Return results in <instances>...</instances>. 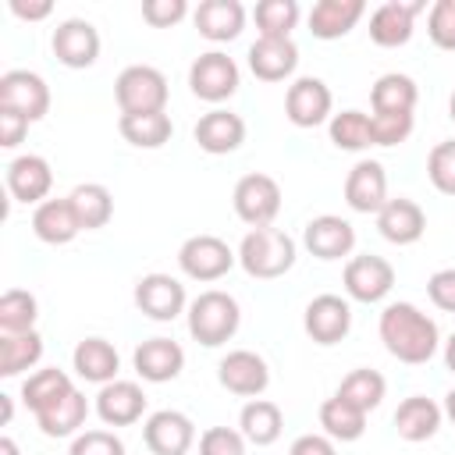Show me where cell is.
Masks as SVG:
<instances>
[{
    "instance_id": "cell-18",
    "label": "cell",
    "mask_w": 455,
    "mask_h": 455,
    "mask_svg": "<svg viewBox=\"0 0 455 455\" xmlns=\"http://www.w3.org/2000/svg\"><path fill=\"white\" fill-rule=\"evenodd\" d=\"M53 188V171L46 164V156L39 153H25V156H14L7 164V192L18 199V203H46Z\"/></svg>"
},
{
    "instance_id": "cell-11",
    "label": "cell",
    "mask_w": 455,
    "mask_h": 455,
    "mask_svg": "<svg viewBox=\"0 0 455 455\" xmlns=\"http://www.w3.org/2000/svg\"><path fill=\"white\" fill-rule=\"evenodd\" d=\"M135 306L156 320V323H167L174 316L185 313L188 299H185V284L171 274H146L135 281Z\"/></svg>"
},
{
    "instance_id": "cell-26",
    "label": "cell",
    "mask_w": 455,
    "mask_h": 455,
    "mask_svg": "<svg viewBox=\"0 0 455 455\" xmlns=\"http://www.w3.org/2000/svg\"><path fill=\"white\" fill-rule=\"evenodd\" d=\"M299 68L295 39H256L249 46V71L259 82H284Z\"/></svg>"
},
{
    "instance_id": "cell-27",
    "label": "cell",
    "mask_w": 455,
    "mask_h": 455,
    "mask_svg": "<svg viewBox=\"0 0 455 455\" xmlns=\"http://www.w3.org/2000/svg\"><path fill=\"white\" fill-rule=\"evenodd\" d=\"M32 231H36V238L46 242V245H68L71 238H78L82 224H78V213H75L71 199L64 196V199H46V203H39L36 213H32Z\"/></svg>"
},
{
    "instance_id": "cell-30",
    "label": "cell",
    "mask_w": 455,
    "mask_h": 455,
    "mask_svg": "<svg viewBox=\"0 0 455 455\" xmlns=\"http://www.w3.org/2000/svg\"><path fill=\"white\" fill-rule=\"evenodd\" d=\"M85 416H89V402H85V395L75 387V391H68L64 398H57L53 405L39 409V412H36V423H39V430H43L46 437H78Z\"/></svg>"
},
{
    "instance_id": "cell-39",
    "label": "cell",
    "mask_w": 455,
    "mask_h": 455,
    "mask_svg": "<svg viewBox=\"0 0 455 455\" xmlns=\"http://www.w3.org/2000/svg\"><path fill=\"white\" fill-rule=\"evenodd\" d=\"M36 316H39V302L32 291L25 288H7L0 295V334H25L36 331Z\"/></svg>"
},
{
    "instance_id": "cell-9",
    "label": "cell",
    "mask_w": 455,
    "mask_h": 455,
    "mask_svg": "<svg viewBox=\"0 0 455 455\" xmlns=\"http://www.w3.org/2000/svg\"><path fill=\"white\" fill-rule=\"evenodd\" d=\"M331 107H334V96L327 89L323 78H313V75H302L288 85L284 92V114L295 128H316L331 117Z\"/></svg>"
},
{
    "instance_id": "cell-44",
    "label": "cell",
    "mask_w": 455,
    "mask_h": 455,
    "mask_svg": "<svg viewBox=\"0 0 455 455\" xmlns=\"http://www.w3.org/2000/svg\"><path fill=\"white\" fill-rule=\"evenodd\" d=\"M427 36L441 50H455V0H437L427 14Z\"/></svg>"
},
{
    "instance_id": "cell-2",
    "label": "cell",
    "mask_w": 455,
    "mask_h": 455,
    "mask_svg": "<svg viewBox=\"0 0 455 455\" xmlns=\"http://www.w3.org/2000/svg\"><path fill=\"white\" fill-rule=\"evenodd\" d=\"M238 263L249 277L259 281H274L281 274H288L295 267V242L288 231L281 228H252L245 231L242 245H238Z\"/></svg>"
},
{
    "instance_id": "cell-19",
    "label": "cell",
    "mask_w": 455,
    "mask_h": 455,
    "mask_svg": "<svg viewBox=\"0 0 455 455\" xmlns=\"http://www.w3.org/2000/svg\"><path fill=\"white\" fill-rule=\"evenodd\" d=\"M377 231L391 242V245H412L423 238L427 231V213L416 199H405V196H395L380 206L377 213Z\"/></svg>"
},
{
    "instance_id": "cell-54",
    "label": "cell",
    "mask_w": 455,
    "mask_h": 455,
    "mask_svg": "<svg viewBox=\"0 0 455 455\" xmlns=\"http://www.w3.org/2000/svg\"><path fill=\"white\" fill-rule=\"evenodd\" d=\"M0 455H18V444H14V437H0Z\"/></svg>"
},
{
    "instance_id": "cell-50",
    "label": "cell",
    "mask_w": 455,
    "mask_h": 455,
    "mask_svg": "<svg viewBox=\"0 0 455 455\" xmlns=\"http://www.w3.org/2000/svg\"><path fill=\"white\" fill-rule=\"evenodd\" d=\"M288 455H338V451H334V441L327 434H302L291 441Z\"/></svg>"
},
{
    "instance_id": "cell-24",
    "label": "cell",
    "mask_w": 455,
    "mask_h": 455,
    "mask_svg": "<svg viewBox=\"0 0 455 455\" xmlns=\"http://www.w3.org/2000/svg\"><path fill=\"white\" fill-rule=\"evenodd\" d=\"M196 32L210 43H231L245 28V7L238 0H203L192 14Z\"/></svg>"
},
{
    "instance_id": "cell-15",
    "label": "cell",
    "mask_w": 455,
    "mask_h": 455,
    "mask_svg": "<svg viewBox=\"0 0 455 455\" xmlns=\"http://www.w3.org/2000/svg\"><path fill=\"white\" fill-rule=\"evenodd\" d=\"M302 327L316 345H338L352 331V306L331 291L316 295L302 313Z\"/></svg>"
},
{
    "instance_id": "cell-13",
    "label": "cell",
    "mask_w": 455,
    "mask_h": 455,
    "mask_svg": "<svg viewBox=\"0 0 455 455\" xmlns=\"http://www.w3.org/2000/svg\"><path fill=\"white\" fill-rule=\"evenodd\" d=\"M217 380H220V387H228L238 398H259L270 384V370H267L263 355H256L249 348H235L217 363Z\"/></svg>"
},
{
    "instance_id": "cell-37",
    "label": "cell",
    "mask_w": 455,
    "mask_h": 455,
    "mask_svg": "<svg viewBox=\"0 0 455 455\" xmlns=\"http://www.w3.org/2000/svg\"><path fill=\"white\" fill-rule=\"evenodd\" d=\"M384 391H387V380L377 373V370H370V366H359V370H352L341 384H338V398H345V402H352L355 409H363V412H373L380 402H384Z\"/></svg>"
},
{
    "instance_id": "cell-41",
    "label": "cell",
    "mask_w": 455,
    "mask_h": 455,
    "mask_svg": "<svg viewBox=\"0 0 455 455\" xmlns=\"http://www.w3.org/2000/svg\"><path fill=\"white\" fill-rule=\"evenodd\" d=\"M331 142L338 149L359 153L366 146H373V132H370V114L363 110H341L331 117Z\"/></svg>"
},
{
    "instance_id": "cell-3",
    "label": "cell",
    "mask_w": 455,
    "mask_h": 455,
    "mask_svg": "<svg viewBox=\"0 0 455 455\" xmlns=\"http://www.w3.org/2000/svg\"><path fill=\"white\" fill-rule=\"evenodd\" d=\"M238 323H242V309H238L235 295H228V291L210 288L188 302V334L206 348L231 341Z\"/></svg>"
},
{
    "instance_id": "cell-45",
    "label": "cell",
    "mask_w": 455,
    "mask_h": 455,
    "mask_svg": "<svg viewBox=\"0 0 455 455\" xmlns=\"http://www.w3.org/2000/svg\"><path fill=\"white\" fill-rule=\"evenodd\" d=\"M199 455H245V437L231 427H210L199 437Z\"/></svg>"
},
{
    "instance_id": "cell-36",
    "label": "cell",
    "mask_w": 455,
    "mask_h": 455,
    "mask_svg": "<svg viewBox=\"0 0 455 455\" xmlns=\"http://www.w3.org/2000/svg\"><path fill=\"white\" fill-rule=\"evenodd\" d=\"M43 359V338L36 331L0 334V377H18Z\"/></svg>"
},
{
    "instance_id": "cell-47",
    "label": "cell",
    "mask_w": 455,
    "mask_h": 455,
    "mask_svg": "<svg viewBox=\"0 0 455 455\" xmlns=\"http://www.w3.org/2000/svg\"><path fill=\"white\" fill-rule=\"evenodd\" d=\"M185 14H188V4H185V0H142V18H146L153 28H171V25H178Z\"/></svg>"
},
{
    "instance_id": "cell-52",
    "label": "cell",
    "mask_w": 455,
    "mask_h": 455,
    "mask_svg": "<svg viewBox=\"0 0 455 455\" xmlns=\"http://www.w3.org/2000/svg\"><path fill=\"white\" fill-rule=\"evenodd\" d=\"M444 366H448V370L455 373V334H451V338L444 341Z\"/></svg>"
},
{
    "instance_id": "cell-32",
    "label": "cell",
    "mask_w": 455,
    "mask_h": 455,
    "mask_svg": "<svg viewBox=\"0 0 455 455\" xmlns=\"http://www.w3.org/2000/svg\"><path fill=\"white\" fill-rule=\"evenodd\" d=\"M416 100H419V89L409 75H398V71H387L373 82L370 89V107L373 114H412L416 110Z\"/></svg>"
},
{
    "instance_id": "cell-25",
    "label": "cell",
    "mask_w": 455,
    "mask_h": 455,
    "mask_svg": "<svg viewBox=\"0 0 455 455\" xmlns=\"http://www.w3.org/2000/svg\"><path fill=\"white\" fill-rule=\"evenodd\" d=\"M441 419H444V409L427 395H409L395 409V430L402 441H412V444L430 441L441 430Z\"/></svg>"
},
{
    "instance_id": "cell-1",
    "label": "cell",
    "mask_w": 455,
    "mask_h": 455,
    "mask_svg": "<svg viewBox=\"0 0 455 455\" xmlns=\"http://www.w3.org/2000/svg\"><path fill=\"white\" fill-rule=\"evenodd\" d=\"M377 331H380L384 348L398 363H409V366H423L437 352V345H441L437 323L419 306H412V302H391V306H384Z\"/></svg>"
},
{
    "instance_id": "cell-10",
    "label": "cell",
    "mask_w": 455,
    "mask_h": 455,
    "mask_svg": "<svg viewBox=\"0 0 455 455\" xmlns=\"http://www.w3.org/2000/svg\"><path fill=\"white\" fill-rule=\"evenodd\" d=\"M345 291H348V299H355V302H380V299H387V291L395 288V267L384 259V256H370V252H363V256H352L348 263H345Z\"/></svg>"
},
{
    "instance_id": "cell-49",
    "label": "cell",
    "mask_w": 455,
    "mask_h": 455,
    "mask_svg": "<svg viewBox=\"0 0 455 455\" xmlns=\"http://www.w3.org/2000/svg\"><path fill=\"white\" fill-rule=\"evenodd\" d=\"M28 117H21V114H14V110H4L0 107V146L4 149H14L21 139H25V132H28Z\"/></svg>"
},
{
    "instance_id": "cell-31",
    "label": "cell",
    "mask_w": 455,
    "mask_h": 455,
    "mask_svg": "<svg viewBox=\"0 0 455 455\" xmlns=\"http://www.w3.org/2000/svg\"><path fill=\"white\" fill-rule=\"evenodd\" d=\"M238 430H242V437H245L249 444L267 448V444H274V441L281 437L284 416H281V409H277L274 402H267V398H249V402L242 405V412H238Z\"/></svg>"
},
{
    "instance_id": "cell-6",
    "label": "cell",
    "mask_w": 455,
    "mask_h": 455,
    "mask_svg": "<svg viewBox=\"0 0 455 455\" xmlns=\"http://www.w3.org/2000/svg\"><path fill=\"white\" fill-rule=\"evenodd\" d=\"M235 213L249 224V228H270L274 217L281 213V185L270 174H242L235 192H231Z\"/></svg>"
},
{
    "instance_id": "cell-51",
    "label": "cell",
    "mask_w": 455,
    "mask_h": 455,
    "mask_svg": "<svg viewBox=\"0 0 455 455\" xmlns=\"http://www.w3.org/2000/svg\"><path fill=\"white\" fill-rule=\"evenodd\" d=\"M7 7H11V14L21 18V21H43V18L53 14V4H50V0H11Z\"/></svg>"
},
{
    "instance_id": "cell-46",
    "label": "cell",
    "mask_w": 455,
    "mask_h": 455,
    "mask_svg": "<svg viewBox=\"0 0 455 455\" xmlns=\"http://www.w3.org/2000/svg\"><path fill=\"white\" fill-rule=\"evenodd\" d=\"M68 455H124V444L110 430H82L71 441V451Z\"/></svg>"
},
{
    "instance_id": "cell-53",
    "label": "cell",
    "mask_w": 455,
    "mask_h": 455,
    "mask_svg": "<svg viewBox=\"0 0 455 455\" xmlns=\"http://www.w3.org/2000/svg\"><path fill=\"white\" fill-rule=\"evenodd\" d=\"M441 409H444V416H448V419L455 423V387H451V391L444 395V405H441Z\"/></svg>"
},
{
    "instance_id": "cell-42",
    "label": "cell",
    "mask_w": 455,
    "mask_h": 455,
    "mask_svg": "<svg viewBox=\"0 0 455 455\" xmlns=\"http://www.w3.org/2000/svg\"><path fill=\"white\" fill-rule=\"evenodd\" d=\"M427 178L441 196H455V139H444L427 156Z\"/></svg>"
},
{
    "instance_id": "cell-16",
    "label": "cell",
    "mask_w": 455,
    "mask_h": 455,
    "mask_svg": "<svg viewBox=\"0 0 455 455\" xmlns=\"http://www.w3.org/2000/svg\"><path fill=\"white\" fill-rule=\"evenodd\" d=\"M387 174L380 160H359L352 164L348 178H345V203L355 213H380V206L387 203Z\"/></svg>"
},
{
    "instance_id": "cell-33",
    "label": "cell",
    "mask_w": 455,
    "mask_h": 455,
    "mask_svg": "<svg viewBox=\"0 0 455 455\" xmlns=\"http://www.w3.org/2000/svg\"><path fill=\"white\" fill-rule=\"evenodd\" d=\"M68 199H71V206H75V213H78L82 231H96V228H103V224L114 217V196H110V188L100 185V181L75 185V188L68 192Z\"/></svg>"
},
{
    "instance_id": "cell-17",
    "label": "cell",
    "mask_w": 455,
    "mask_h": 455,
    "mask_svg": "<svg viewBox=\"0 0 455 455\" xmlns=\"http://www.w3.org/2000/svg\"><path fill=\"white\" fill-rule=\"evenodd\" d=\"M302 245L316 256V259H341L355 249V228L345 217L334 213H320L306 224L302 231Z\"/></svg>"
},
{
    "instance_id": "cell-28",
    "label": "cell",
    "mask_w": 455,
    "mask_h": 455,
    "mask_svg": "<svg viewBox=\"0 0 455 455\" xmlns=\"http://www.w3.org/2000/svg\"><path fill=\"white\" fill-rule=\"evenodd\" d=\"M363 14H366L363 0H316L309 11V32L316 39H341L359 25Z\"/></svg>"
},
{
    "instance_id": "cell-40",
    "label": "cell",
    "mask_w": 455,
    "mask_h": 455,
    "mask_svg": "<svg viewBox=\"0 0 455 455\" xmlns=\"http://www.w3.org/2000/svg\"><path fill=\"white\" fill-rule=\"evenodd\" d=\"M68 391H75V384H71V377H68L64 370H57V366H50V370H36V373L21 384V398H25V405H28L32 412L53 405V402L64 398Z\"/></svg>"
},
{
    "instance_id": "cell-12",
    "label": "cell",
    "mask_w": 455,
    "mask_h": 455,
    "mask_svg": "<svg viewBox=\"0 0 455 455\" xmlns=\"http://www.w3.org/2000/svg\"><path fill=\"white\" fill-rule=\"evenodd\" d=\"M53 57L64 64V68H92L96 57H100V32L92 21L85 18H64L57 28H53Z\"/></svg>"
},
{
    "instance_id": "cell-21",
    "label": "cell",
    "mask_w": 455,
    "mask_h": 455,
    "mask_svg": "<svg viewBox=\"0 0 455 455\" xmlns=\"http://www.w3.org/2000/svg\"><path fill=\"white\" fill-rule=\"evenodd\" d=\"M423 11L419 0L405 4V0H387L380 4L373 14H370V39L377 46H405L412 39V28H416V14Z\"/></svg>"
},
{
    "instance_id": "cell-8",
    "label": "cell",
    "mask_w": 455,
    "mask_h": 455,
    "mask_svg": "<svg viewBox=\"0 0 455 455\" xmlns=\"http://www.w3.org/2000/svg\"><path fill=\"white\" fill-rule=\"evenodd\" d=\"M0 107L14 110V114H21L28 121L46 117V110H50V85H46V78L36 75V71H25V68L4 71L0 75Z\"/></svg>"
},
{
    "instance_id": "cell-20",
    "label": "cell",
    "mask_w": 455,
    "mask_h": 455,
    "mask_svg": "<svg viewBox=\"0 0 455 455\" xmlns=\"http://www.w3.org/2000/svg\"><path fill=\"white\" fill-rule=\"evenodd\" d=\"M146 412V395L135 380H110L96 395V416L107 427H132Z\"/></svg>"
},
{
    "instance_id": "cell-34",
    "label": "cell",
    "mask_w": 455,
    "mask_h": 455,
    "mask_svg": "<svg viewBox=\"0 0 455 455\" xmlns=\"http://www.w3.org/2000/svg\"><path fill=\"white\" fill-rule=\"evenodd\" d=\"M320 427L331 441H359L363 430H366V412L355 409L352 402L331 395L323 405H320Z\"/></svg>"
},
{
    "instance_id": "cell-7",
    "label": "cell",
    "mask_w": 455,
    "mask_h": 455,
    "mask_svg": "<svg viewBox=\"0 0 455 455\" xmlns=\"http://www.w3.org/2000/svg\"><path fill=\"white\" fill-rule=\"evenodd\" d=\"M188 89L206 103H224L238 92V64L220 50H206L188 68Z\"/></svg>"
},
{
    "instance_id": "cell-22",
    "label": "cell",
    "mask_w": 455,
    "mask_h": 455,
    "mask_svg": "<svg viewBox=\"0 0 455 455\" xmlns=\"http://www.w3.org/2000/svg\"><path fill=\"white\" fill-rule=\"evenodd\" d=\"M196 142L203 153H213V156H224V153H235L242 142H245V121L224 107H213L210 114H203L192 128Z\"/></svg>"
},
{
    "instance_id": "cell-35",
    "label": "cell",
    "mask_w": 455,
    "mask_h": 455,
    "mask_svg": "<svg viewBox=\"0 0 455 455\" xmlns=\"http://www.w3.org/2000/svg\"><path fill=\"white\" fill-rule=\"evenodd\" d=\"M117 128H121L124 142H132L139 149H160L174 132L167 110H160V114H121Z\"/></svg>"
},
{
    "instance_id": "cell-48",
    "label": "cell",
    "mask_w": 455,
    "mask_h": 455,
    "mask_svg": "<svg viewBox=\"0 0 455 455\" xmlns=\"http://www.w3.org/2000/svg\"><path fill=\"white\" fill-rule=\"evenodd\" d=\"M427 295L437 309L444 313H455V267H444V270H434L430 281H427Z\"/></svg>"
},
{
    "instance_id": "cell-14",
    "label": "cell",
    "mask_w": 455,
    "mask_h": 455,
    "mask_svg": "<svg viewBox=\"0 0 455 455\" xmlns=\"http://www.w3.org/2000/svg\"><path fill=\"white\" fill-rule=\"evenodd\" d=\"M142 441L153 455H185L196 444V423L178 409H160L142 423Z\"/></svg>"
},
{
    "instance_id": "cell-29",
    "label": "cell",
    "mask_w": 455,
    "mask_h": 455,
    "mask_svg": "<svg viewBox=\"0 0 455 455\" xmlns=\"http://www.w3.org/2000/svg\"><path fill=\"white\" fill-rule=\"evenodd\" d=\"M71 363H75V373L89 384H110L117 380V366H121V355L117 348L107 341V338H85L75 345L71 352Z\"/></svg>"
},
{
    "instance_id": "cell-23",
    "label": "cell",
    "mask_w": 455,
    "mask_h": 455,
    "mask_svg": "<svg viewBox=\"0 0 455 455\" xmlns=\"http://www.w3.org/2000/svg\"><path fill=\"white\" fill-rule=\"evenodd\" d=\"M132 363H135V373L142 380L167 384L185 370V348L178 341H171V338H149V341H142L135 348Z\"/></svg>"
},
{
    "instance_id": "cell-4",
    "label": "cell",
    "mask_w": 455,
    "mask_h": 455,
    "mask_svg": "<svg viewBox=\"0 0 455 455\" xmlns=\"http://www.w3.org/2000/svg\"><path fill=\"white\" fill-rule=\"evenodd\" d=\"M114 96L121 114H160L167 107V78L153 64H128L114 82Z\"/></svg>"
},
{
    "instance_id": "cell-43",
    "label": "cell",
    "mask_w": 455,
    "mask_h": 455,
    "mask_svg": "<svg viewBox=\"0 0 455 455\" xmlns=\"http://www.w3.org/2000/svg\"><path fill=\"white\" fill-rule=\"evenodd\" d=\"M416 128L412 114H370L373 146H402Z\"/></svg>"
},
{
    "instance_id": "cell-5",
    "label": "cell",
    "mask_w": 455,
    "mask_h": 455,
    "mask_svg": "<svg viewBox=\"0 0 455 455\" xmlns=\"http://www.w3.org/2000/svg\"><path fill=\"white\" fill-rule=\"evenodd\" d=\"M238 263V252L217 235H192L178 249V267L192 281H220Z\"/></svg>"
},
{
    "instance_id": "cell-38",
    "label": "cell",
    "mask_w": 455,
    "mask_h": 455,
    "mask_svg": "<svg viewBox=\"0 0 455 455\" xmlns=\"http://www.w3.org/2000/svg\"><path fill=\"white\" fill-rule=\"evenodd\" d=\"M252 18L259 28V39H291V28L299 25L302 11L295 0H259Z\"/></svg>"
},
{
    "instance_id": "cell-55",
    "label": "cell",
    "mask_w": 455,
    "mask_h": 455,
    "mask_svg": "<svg viewBox=\"0 0 455 455\" xmlns=\"http://www.w3.org/2000/svg\"><path fill=\"white\" fill-rule=\"evenodd\" d=\"M448 117L455 121V92H451V100H448Z\"/></svg>"
}]
</instances>
